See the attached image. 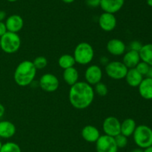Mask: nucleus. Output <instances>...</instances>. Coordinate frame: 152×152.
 <instances>
[{"mask_svg": "<svg viewBox=\"0 0 152 152\" xmlns=\"http://www.w3.org/2000/svg\"><path fill=\"white\" fill-rule=\"evenodd\" d=\"M95 92L91 85L86 81H77L71 86L69 90V101L77 110L88 108L94 99Z\"/></svg>", "mask_w": 152, "mask_h": 152, "instance_id": "obj_1", "label": "nucleus"}, {"mask_svg": "<svg viewBox=\"0 0 152 152\" xmlns=\"http://www.w3.org/2000/svg\"><path fill=\"white\" fill-rule=\"evenodd\" d=\"M37 69L31 61H23L16 66L13 74L14 81L18 86H27L32 83L37 75Z\"/></svg>", "mask_w": 152, "mask_h": 152, "instance_id": "obj_2", "label": "nucleus"}, {"mask_svg": "<svg viewBox=\"0 0 152 152\" xmlns=\"http://www.w3.org/2000/svg\"><path fill=\"white\" fill-rule=\"evenodd\" d=\"M73 56L77 63L88 65L93 61L94 50L93 46L88 43L82 42L75 47Z\"/></svg>", "mask_w": 152, "mask_h": 152, "instance_id": "obj_3", "label": "nucleus"}, {"mask_svg": "<svg viewBox=\"0 0 152 152\" xmlns=\"http://www.w3.org/2000/svg\"><path fill=\"white\" fill-rule=\"evenodd\" d=\"M135 144L141 149H145L152 145V129L145 125L137 126L133 134Z\"/></svg>", "mask_w": 152, "mask_h": 152, "instance_id": "obj_4", "label": "nucleus"}, {"mask_svg": "<svg viewBox=\"0 0 152 152\" xmlns=\"http://www.w3.org/2000/svg\"><path fill=\"white\" fill-rule=\"evenodd\" d=\"M21 38L17 33L7 31L0 37L1 49L7 54H14L21 46Z\"/></svg>", "mask_w": 152, "mask_h": 152, "instance_id": "obj_5", "label": "nucleus"}, {"mask_svg": "<svg viewBox=\"0 0 152 152\" xmlns=\"http://www.w3.org/2000/svg\"><path fill=\"white\" fill-rule=\"evenodd\" d=\"M129 69L121 61H111L105 66L107 75L114 80H122L126 77Z\"/></svg>", "mask_w": 152, "mask_h": 152, "instance_id": "obj_6", "label": "nucleus"}, {"mask_svg": "<svg viewBox=\"0 0 152 152\" xmlns=\"http://www.w3.org/2000/svg\"><path fill=\"white\" fill-rule=\"evenodd\" d=\"M96 152H117L118 147L114 140V137L108 135H100L96 142Z\"/></svg>", "mask_w": 152, "mask_h": 152, "instance_id": "obj_7", "label": "nucleus"}, {"mask_svg": "<svg viewBox=\"0 0 152 152\" xmlns=\"http://www.w3.org/2000/svg\"><path fill=\"white\" fill-rule=\"evenodd\" d=\"M39 85L42 90L48 92H53L57 90L59 86L58 77L51 73H45L40 77Z\"/></svg>", "mask_w": 152, "mask_h": 152, "instance_id": "obj_8", "label": "nucleus"}, {"mask_svg": "<svg viewBox=\"0 0 152 152\" xmlns=\"http://www.w3.org/2000/svg\"><path fill=\"white\" fill-rule=\"evenodd\" d=\"M121 122L115 116H108L105 118L102 123V130L105 135L115 137L120 134Z\"/></svg>", "mask_w": 152, "mask_h": 152, "instance_id": "obj_9", "label": "nucleus"}, {"mask_svg": "<svg viewBox=\"0 0 152 152\" xmlns=\"http://www.w3.org/2000/svg\"><path fill=\"white\" fill-rule=\"evenodd\" d=\"M85 78L86 81L91 86L100 82L102 78V71L99 66L93 64L88 66L85 72Z\"/></svg>", "mask_w": 152, "mask_h": 152, "instance_id": "obj_10", "label": "nucleus"}, {"mask_svg": "<svg viewBox=\"0 0 152 152\" xmlns=\"http://www.w3.org/2000/svg\"><path fill=\"white\" fill-rule=\"evenodd\" d=\"M117 18L114 14L104 12L99 16V25L104 31L109 32L113 31L117 26Z\"/></svg>", "mask_w": 152, "mask_h": 152, "instance_id": "obj_11", "label": "nucleus"}, {"mask_svg": "<svg viewBox=\"0 0 152 152\" xmlns=\"http://www.w3.org/2000/svg\"><path fill=\"white\" fill-rule=\"evenodd\" d=\"M5 25L7 31L13 33H18L22 29L24 26V20L21 16L13 14L6 18Z\"/></svg>", "mask_w": 152, "mask_h": 152, "instance_id": "obj_12", "label": "nucleus"}, {"mask_svg": "<svg viewBox=\"0 0 152 152\" xmlns=\"http://www.w3.org/2000/svg\"><path fill=\"white\" fill-rule=\"evenodd\" d=\"M107 50L114 56H120L124 55L126 50V46L123 40L120 39H111L107 43Z\"/></svg>", "mask_w": 152, "mask_h": 152, "instance_id": "obj_13", "label": "nucleus"}, {"mask_svg": "<svg viewBox=\"0 0 152 152\" xmlns=\"http://www.w3.org/2000/svg\"><path fill=\"white\" fill-rule=\"evenodd\" d=\"M124 3L125 0H101L99 6L104 12L114 14L123 8Z\"/></svg>", "mask_w": 152, "mask_h": 152, "instance_id": "obj_14", "label": "nucleus"}, {"mask_svg": "<svg viewBox=\"0 0 152 152\" xmlns=\"http://www.w3.org/2000/svg\"><path fill=\"white\" fill-rule=\"evenodd\" d=\"M81 135L83 139L90 143L96 142L100 137V132L96 127L88 125L82 129Z\"/></svg>", "mask_w": 152, "mask_h": 152, "instance_id": "obj_15", "label": "nucleus"}, {"mask_svg": "<svg viewBox=\"0 0 152 152\" xmlns=\"http://www.w3.org/2000/svg\"><path fill=\"white\" fill-rule=\"evenodd\" d=\"M140 61L139 52L129 50L127 52H125L122 62L125 64V66L128 69H133L137 66V65L140 62Z\"/></svg>", "mask_w": 152, "mask_h": 152, "instance_id": "obj_16", "label": "nucleus"}, {"mask_svg": "<svg viewBox=\"0 0 152 152\" xmlns=\"http://www.w3.org/2000/svg\"><path fill=\"white\" fill-rule=\"evenodd\" d=\"M16 128L13 122L7 120L0 121V137L10 139L15 135Z\"/></svg>", "mask_w": 152, "mask_h": 152, "instance_id": "obj_17", "label": "nucleus"}, {"mask_svg": "<svg viewBox=\"0 0 152 152\" xmlns=\"http://www.w3.org/2000/svg\"><path fill=\"white\" fill-rule=\"evenodd\" d=\"M138 90L141 97L146 100L152 99V78L147 77L142 79L138 86Z\"/></svg>", "mask_w": 152, "mask_h": 152, "instance_id": "obj_18", "label": "nucleus"}, {"mask_svg": "<svg viewBox=\"0 0 152 152\" xmlns=\"http://www.w3.org/2000/svg\"><path fill=\"white\" fill-rule=\"evenodd\" d=\"M125 78L129 86L132 87H138L143 79V76L136 69L133 68L129 69Z\"/></svg>", "mask_w": 152, "mask_h": 152, "instance_id": "obj_19", "label": "nucleus"}, {"mask_svg": "<svg viewBox=\"0 0 152 152\" xmlns=\"http://www.w3.org/2000/svg\"><path fill=\"white\" fill-rule=\"evenodd\" d=\"M136 128V122L132 118H127L125 120H123V122H121L120 134L126 136V137H129L133 135Z\"/></svg>", "mask_w": 152, "mask_h": 152, "instance_id": "obj_20", "label": "nucleus"}, {"mask_svg": "<svg viewBox=\"0 0 152 152\" xmlns=\"http://www.w3.org/2000/svg\"><path fill=\"white\" fill-rule=\"evenodd\" d=\"M62 76L65 83L69 86H72L75 84L79 80L78 70L74 66L64 69Z\"/></svg>", "mask_w": 152, "mask_h": 152, "instance_id": "obj_21", "label": "nucleus"}, {"mask_svg": "<svg viewBox=\"0 0 152 152\" xmlns=\"http://www.w3.org/2000/svg\"><path fill=\"white\" fill-rule=\"evenodd\" d=\"M139 54L141 61L152 66V43L142 45Z\"/></svg>", "mask_w": 152, "mask_h": 152, "instance_id": "obj_22", "label": "nucleus"}, {"mask_svg": "<svg viewBox=\"0 0 152 152\" xmlns=\"http://www.w3.org/2000/svg\"><path fill=\"white\" fill-rule=\"evenodd\" d=\"M76 63V61L73 55H68V54H65L62 56L59 57L58 60V64L59 66L63 69L71 68V67L74 66Z\"/></svg>", "mask_w": 152, "mask_h": 152, "instance_id": "obj_23", "label": "nucleus"}, {"mask_svg": "<svg viewBox=\"0 0 152 152\" xmlns=\"http://www.w3.org/2000/svg\"><path fill=\"white\" fill-rule=\"evenodd\" d=\"M0 152H22L20 146L13 142H7L2 144Z\"/></svg>", "mask_w": 152, "mask_h": 152, "instance_id": "obj_24", "label": "nucleus"}, {"mask_svg": "<svg viewBox=\"0 0 152 152\" xmlns=\"http://www.w3.org/2000/svg\"><path fill=\"white\" fill-rule=\"evenodd\" d=\"M34 66L37 69H42L45 68L48 65V61L45 57L38 56L32 61Z\"/></svg>", "mask_w": 152, "mask_h": 152, "instance_id": "obj_25", "label": "nucleus"}, {"mask_svg": "<svg viewBox=\"0 0 152 152\" xmlns=\"http://www.w3.org/2000/svg\"><path fill=\"white\" fill-rule=\"evenodd\" d=\"M94 86V92H96L99 96H105L108 94V87H107V86L104 83L100 81L98 83H96V84H95Z\"/></svg>", "mask_w": 152, "mask_h": 152, "instance_id": "obj_26", "label": "nucleus"}, {"mask_svg": "<svg viewBox=\"0 0 152 152\" xmlns=\"http://www.w3.org/2000/svg\"><path fill=\"white\" fill-rule=\"evenodd\" d=\"M114 140L118 148H123L128 145V137L120 134L114 137Z\"/></svg>", "mask_w": 152, "mask_h": 152, "instance_id": "obj_27", "label": "nucleus"}, {"mask_svg": "<svg viewBox=\"0 0 152 152\" xmlns=\"http://www.w3.org/2000/svg\"><path fill=\"white\" fill-rule=\"evenodd\" d=\"M150 67L151 66H150L148 64H147L146 63L143 62V61H140V62L137 65L135 69H136L142 76H146L147 75H148V72H149Z\"/></svg>", "mask_w": 152, "mask_h": 152, "instance_id": "obj_28", "label": "nucleus"}, {"mask_svg": "<svg viewBox=\"0 0 152 152\" xmlns=\"http://www.w3.org/2000/svg\"><path fill=\"white\" fill-rule=\"evenodd\" d=\"M142 44L138 40H134V41L131 42L129 44V50L135 51V52H139L140 51L141 48H142Z\"/></svg>", "mask_w": 152, "mask_h": 152, "instance_id": "obj_29", "label": "nucleus"}, {"mask_svg": "<svg viewBox=\"0 0 152 152\" xmlns=\"http://www.w3.org/2000/svg\"><path fill=\"white\" fill-rule=\"evenodd\" d=\"M101 0H86V3L88 7H97L100 5Z\"/></svg>", "mask_w": 152, "mask_h": 152, "instance_id": "obj_30", "label": "nucleus"}, {"mask_svg": "<svg viewBox=\"0 0 152 152\" xmlns=\"http://www.w3.org/2000/svg\"><path fill=\"white\" fill-rule=\"evenodd\" d=\"M7 31L5 23L4 22H0V37L4 35Z\"/></svg>", "mask_w": 152, "mask_h": 152, "instance_id": "obj_31", "label": "nucleus"}, {"mask_svg": "<svg viewBox=\"0 0 152 152\" xmlns=\"http://www.w3.org/2000/svg\"><path fill=\"white\" fill-rule=\"evenodd\" d=\"M99 62H100V63L102 64V65H103V66H106L107 64L108 63L110 62L109 61V60H108V58H107V57H105V56H102V57H101V58H100V60H99Z\"/></svg>", "mask_w": 152, "mask_h": 152, "instance_id": "obj_32", "label": "nucleus"}, {"mask_svg": "<svg viewBox=\"0 0 152 152\" xmlns=\"http://www.w3.org/2000/svg\"><path fill=\"white\" fill-rule=\"evenodd\" d=\"M7 17V13L4 10H0V22H3Z\"/></svg>", "mask_w": 152, "mask_h": 152, "instance_id": "obj_33", "label": "nucleus"}, {"mask_svg": "<svg viewBox=\"0 0 152 152\" xmlns=\"http://www.w3.org/2000/svg\"><path fill=\"white\" fill-rule=\"evenodd\" d=\"M4 113H5V108H4V105L0 103V119L1 117H3V116L4 115Z\"/></svg>", "mask_w": 152, "mask_h": 152, "instance_id": "obj_34", "label": "nucleus"}, {"mask_svg": "<svg viewBox=\"0 0 152 152\" xmlns=\"http://www.w3.org/2000/svg\"><path fill=\"white\" fill-rule=\"evenodd\" d=\"M142 152H152V145L143 149V150H142Z\"/></svg>", "mask_w": 152, "mask_h": 152, "instance_id": "obj_35", "label": "nucleus"}, {"mask_svg": "<svg viewBox=\"0 0 152 152\" xmlns=\"http://www.w3.org/2000/svg\"><path fill=\"white\" fill-rule=\"evenodd\" d=\"M147 77H150V78H152V66L150 67V69H149V72H148V75H147Z\"/></svg>", "mask_w": 152, "mask_h": 152, "instance_id": "obj_36", "label": "nucleus"}, {"mask_svg": "<svg viewBox=\"0 0 152 152\" xmlns=\"http://www.w3.org/2000/svg\"><path fill=\"white\" fill-rule=\"evenodd\" d=\"M64 3H66V4H71V3L74 2L75 0H62Z\"/></svg>", "mask_w": 152, "mask_h": 152, "instance_id": "obj_37", "label": "nucleus"}, {"mask_svg": "<svg viewBox=\"0 0 152 152\" xmlns=\"http://www.w3.org/2000/svg\"><path fill=\"white\" fill-rule=\"evenodd\" d=\"M132 152H142V150L141 148H135L134 150L132 151Z\"/></svg>", "mask_w": 152, "mask_h": 152, "instance_id": "obj_38", "label": "nucleus"}, {"mask_svg": "<svg viewBox=\"0 0 152 152\" xmlns=\"http://www.w3.org/2000/svg\"><path fill=\"white\" fill-rule=\"evenodd\" d=\"M147 4L150 7H152V0H147Z\"/></svg>", "mask_w": 152, "mask_h": 152, "instance_id": "obj_39", "label": "nucleus"}, {"mask_svg": "<svg viewBox=\"0 0 152 152\" xmlns=\"http://www.w3.org/2000/svg\"><path fill=\"white\" fill-rule=\"evenodd\" d=\"M9 2H15V1H17L18 0H7Z\"/></svg>", "mask_w": 152, "mask_h": 152, "instance_id": "obj_40", "label": "nucleus"}, {"mask_svg": "<svg viewBox=\"0 0 152 152\" xmlns=\"http://www.w3.org/2000/svg\"><path fill=\"white\" fill-rule=\"evenodd\" d=\"M1 146H2V143H1V140H0V149H1Z\"/></svg>", "mask_w": 152, "mask_h": 152, "instance_id": "obj_41", "label": "nucleus"}, {"mask_svg": "<svg viewBox=\"0 0 152 152\" xmlns=\"http://www.w3.org/2000/svg\"><path fill=\"white\" fill-rule=\"evenodd\" d=\"M0 49H1V45H0Z\"/></svg>", "mask_w": 152, "mask_h": 152, "instance_id": "obj_42", "label": "nucleus"}]
</instances>
